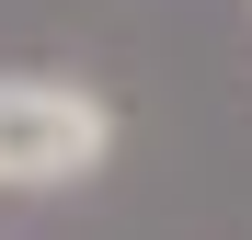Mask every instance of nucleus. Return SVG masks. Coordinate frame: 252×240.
Instances as JSON below:
<instances>
[{
  "instance_id": "nucleus-1",
  "label": "nucleus",
  "mask_w": 252,
  "mask_h": 240,
  "mask_svg": "<svg viewBox=\"0 0 252 240\" xmlns=\"http://www.w3.org/2000/svg\"><path fill=\"white\" fill-rule=\"evenodd\" d=\"M115 160V103L80 80H0V183L58 194Z\"/></svg>"
}]
</instances>
